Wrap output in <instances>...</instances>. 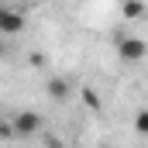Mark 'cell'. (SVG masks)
<instances>
[{"label":"cell","instance_id":"obj_1","mask_svg":"<svg viewBox=\"0 0 148 148\" xmlns=\"http://www.w3.org/2000/svg\"><path fill=\"white\" fill-rule=\"evenodd\" d=\"M117 55H121V62H141V59L148 55L145 38H138V35H121V38H117Z\"/></svg>","mask_w":148,"mask_h":148},{"label":"cell","instance_id":"obj_2","mask_svg":"<svg viewBox=\"0 0 148 148\" xmlns=\"http://www.w3.org/2000/svg\"><path fill=\"white\" fill-rule=\"evenodd\" d=\"M10 127H14V138H35L41 134V117L35 110H21L10 117Z\"/></svg>","mask_w":148,"mask_h":148},{"label":"cell","instance_id":"obj_3","mask_svg":"<svg viewBox=\"0 0 148 148\" xmlns=\"http://www.w3.org/2000/svg\"><path fill=\"white\" fill-rule=\"evenodd\" d=\"M21 31H24V14L14 10V7H3V3H0V38L21 35Z\"/></svg>","mask_w":148,"mask_h":148},{"label":"cell","instance_id":"obj_4","mask_svg":"<svg viewBox=\"0 0 148 148\" xmlns=\"http://www.w3.org/2000/svg\"><path fill=\"white\" fill-rule=\"evenodd\" d=\"M45 93H48L52 100H66V97L73 93V86H69V79H66V76H52V79L45 83Z\"/></svg>","mask_w":148,"mask_h":148},{"label":"cell","instance_id":"obj_5","mask_svg":"<svg viewBox=\"0 0 148 148\" xmlns=\"http://www.w3.org/2000/svg\"><path fill=\"white\" fill-rule=\"evenodd\" d=\"M121 14H124L127 21H141V17H145V0H124V3H121Z\"/></svg>","mask_w":148,"mask_h":148},{"label":"cell","instance_id":"obj_6","mask_svg":"<svg viewBox=\"0 0 148 148\" xmlns=\"http://www.w3.org/2000/svg\"><path fill=\"white\" fill-rule=\"evenodd\" d=\"M79 97H83V107H86V110H100V93H97L93 86H83Z\"/></svg>","mask_w":148,"mask_h":148},{"label":"cell","instance_id":"obj_7","mask_svg":"<svg viewBox=\"0 0 148 148\" xmlns=\"http://www.w3.org/2000/svg\"><path fill=\"white\" fill-rule=\"evenodd\" d=\"M134 131H138V134L148 131V110H138V114H134Z\"/></svg>","mask_w":148,"mask_h":148},{"label":"cell","instance_id":"obj_8","mask_svg":"<svg viewBox=\"0 0 148 148\" xmlns=\"http://www.w3.org/2000/svg\"><path fill=\"white\" fill-rule=\"evenodd\" d=\"M0 138H3V141H10V138H14V127H10V117H0Z\"/></svg>","mask_w":148,"mask_h":148},{"label":"cell","instance_id":"obj_9","mask_svg":"<svg viewBox=\"0 0 148 148\" xmlns=\"http://www.w3.org/2000/svg\"><path fill=\"white\" fill-rule=\"evenodd\" d=\"M28 62H31V66H45V55H41V52H31Z\"/></svg>","mask_w":148,"mask_h":148},{"label":"cell","instance_id":"obj_10","mask_svg":"<svg viewBox=\"0 0 148 148\" xmlns=\"http://www.w3.org/2000/svg\"><path fill=\"white\" fill-rule=\"evenodd\" d=\"M3 52H7V45H3V38H0V55H3Z\"/></svg>","mask_w":148,"mask_h":148},{"label":"cell","instance_id":"obj_11","mask_svg":"<svg viewBox=\"0 0 148 148\" xmlns=\"http://www.w3.org/2000/svg\"><path fill=\"white\" fill-rule=\"evenodd\" d=\"M103 148H110V145H103Z\"/></svg>","mask_w":148,"mask_h":148}]
</instances>
